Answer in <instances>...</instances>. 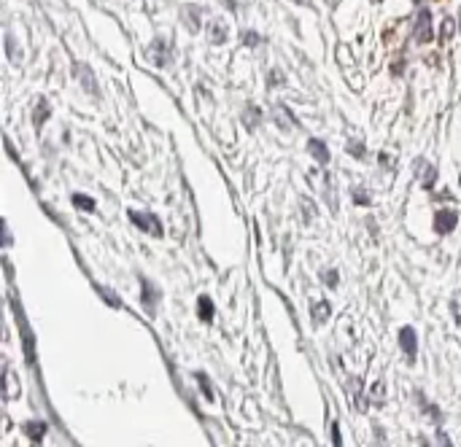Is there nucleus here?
Listing matches in <instances>:
<instances>
[{"instance_id": "f257e3e1", "label": "nucleus", "mask_w": 461, "mask_h": 447, "mask_svg": "<svg viewBox=\"0 0 461 447\" xmlns=\"http://www.w3.org/2000/svg\"><path fill=\"white\" fill-rule=\"evenodd\" d=\"M127 218H130L140 232L154 234V237H162V224H159V218L154 216V213H146V210H127Z\"/></svg>"}, {"instance_id": "cd10ccee", "label": "nucleus", "mask_w": 461, "mask_h": 447, "mask_svg": "<svg viewBox=\"0 0 461 447\" xmlns=\"http://www.w3.org/2000/svg\"><path fill=\"white\" fill-rule=\"evenodd\" d=\"M332 436H335V445H340V429H338V426H332Z\"/></svg>"}, {"instance_id": "39448f33", "label": "nucleus", "mask_w": 461, "mask_h": 447, "mask_svg": "<svg viewBox=\"0 0 461 447\" xmlns=\"http://www.w3.org/2000/svg\"><path fill=\"white\" fill-rule=\"evenodd\" d=\"M400 345H402V351H405V355H407V361L413 364L415 353H418V334H415L413 326H405L400 332Z\"/></svg>"}, {"instance_id": "2f4dec72", "label": "nucleus", "mask_w": 461, "mask_h": 447, "mask_svg": "<svg viewBox=\"0 0 461 447\" xmlns=\"http://www.w3.org/2000/svg\"><path fill=\"white\" fill-rule=\"evenodd\" d=\"M459 184H461V178H459Z\"/></svg>"}, {"instance_id": "a211bd4d", "label": "nucleus", "mask_w": 461, "mask_h": 447, "mask_svg": "<svg viewBox=\"0 0 461 447\" xmlns=\"http://www.w3.org/2000/svg\"><path fill=\"white\" fill-rule=\"evenodd\" d=\"M184 16H186V25H189V30H200V11L197 8H186L184 11Z\"/></svg>"}, {"instance_id": "f3484780", "label": "nucleus", "mask_w": 461, "mask_h": 447, "mask_svg": "<svg viewBox=\"0 0 461 447\" xmlns=\"http://www.w3.org/2000/svg\"><path fill=\"white\" fill-rule=\"evenodd\" d=\"M200 321H205V324H211L214 321V302L208 299V296H200Z\"/></svg>"}, {"instance_id": "393cba45", "label": "nucleus", "mask_w": 461, "mask_h": 447, "mask_svg": "<svg viewBox=\"0 0 461 447\" xmlns=\"http://www.w3.org/2000/svg\"><path fill=\"white\" fill-rule=\"evenodd\" d=\"M453 315H456V324L461 326V296L453 299Z\"/></svg>"}, {"instance_id": "b1692460", "label": "nucleus", "mask_w": 461, "mask_h": 447, "mask_svg": "<svg viewBox=\"0 0 461 447\" xmlns=\"http://www.w3.org/2000/svg\"><path fill=\"white\" fill-rule=\"evenodd\" d=\"M321 278L329 283V289H338V272H321Z\"/></svg>"}, {"instance_id": "1a4fd4ad", "label": "nucleus", "mask_w": 461, "mask_h": 447, "mask_svg": "<svg viewBox=\"0 0 461 447\" xmlns=\"http://www.w3.org/2000/svg\"><path fill=\"white\" fill-rule=\"evenodd\" d=\"M47 429L49 426L44 420H25V423H22V432L30 436V442H41V439L47 436Z\"/></svg>"}, {"instance_id": "6ab92c4d", "label": "nucleus", "mask_w": 461, "mask_h": 447, "mask_svg": "<svg viewBox=\"0 0 461 447\" xmlns=\"http://www.w3.org/2000/svg\"><path fill=\"white\" fill-rule=\"evenodd\" d=\"M195 380L200 383L202 396H205V399H214V391H211V383H208V377H205V372H195Z\"/></svg>"}, {"instance_id": "f03ea898", "label": "nucleus", "mask_w": 461, "mask_h": 447, "mask_svg": "<svg viewBox=\"0 0 461 447\" xmlns=\"http://www.w3.org/2000/svg\"><path fill=\"white\" fill-rule=\"evenodd\" d=\"M431 38H434V30H431V11L429 8H421V11H418V19H415L413 41L415 44H429Z\"/></svg>"}, {"instance_id": "c756f323", "label": "nucleus", "mask_w": 461, "mask_h": 447, "mask_svg": "<svg viewBox=\"0 0 461 447\" xmlns=\"http://www.w3.org/2000/svg\"><path fill=\"white\" fill-rule=\"evenodd\" d=\"M329 3H332V6H335V3H338V0H329Z\"/></svg>"}, {"instance_id": "7ed1b4c3", "label": "nucleus", "mask_w": 461, "mask_h": 447, "mask_svg": "<svg viewBox=\"0 0 461 447\" xmlns=\"http://www.w3.org/2000/svg\"><path fill=\"white\" fill-rule=\"evenodd\" d=\"M456 221H459V213L453 210V208H443V210H437L434 213V232L437 234H450V232L456 229Z\"/></svg>"}, {"instance_id": "c85d7f7f", "label": "nucleus", "mask_w": 461, "mask_h": 447, "mask_svg": "<svg viewBox=\"0 0 461 447\" xmlns=\"http://www.w3.org/2000/svg\"><path fill=\"white\" fill-rule=\"evenodd\" d=\"M294 3H300V6H307V0H294Z\"/></svg>"}, {"instance_id": "4be33fe9", "label": "nucleus", "mask_w": 461, "mask_h": 447, "mask_svg": "<svg viewBox=\"0 0 461 447\" xmlns=\"http://www.w3.org/2000/svg\"><path fill=\"white\" fill-rule=\"evenodd\" d=\"M354 202L356 205H372V200H369V194L364 189H354Z\"/></svg>"}, {"instance_id": "9d476101", "label": "nucleus", "mask_w": 461, "mask_h": 447, "mask_svg": "<svg viewBox=\"0 0 461 447\" xmlns=\"http://www.w3.org/2000/svg\"><path fill=\"white\" fill-rule=\"evenodd\" d=\"M208 38H211V44H216V46H221V44L227 41V27H224L221 19H214V22L208 25Z\"/></svg>"}, {"instance_id": "ddd939ff", "label": "nucleus", "mask_w": 461, "mask_h": 447, "mask_svg": "<svg viewBox=\"0 0 461 447\" xmlns=\"http://www.w3.org/2000/svg\"><path fill=\"white\" fill-rule=\"evenodd\" d=\"M310 313H313V324H316V326H321L324 321H329V315H332V310H329V302H316Z\"/></svg>"}, {"instance_id": "412c9836", "label": "nucleus", "mask_w": 461, "mask_h": 447, "mask_svg": "<svg viewBox=\"0 0 461 447\" xmlns=\"http://www.w3.org/2000/svg\"><path fill=\"white\" fill-rule=\"evenodd\" d=\"M348 151H351L356 159H364V154H367V151H364V146H362L359 140H351V143H348Z\"/></svg>"}, {"instance_id": "f8f14e48", "label": "nucleus", "mask_w": 461, "mask_h": 447, "mask_svg": "<svg viewBox=\"0 0 461 447\" xmlns=\"http://www.w3.org/2000/svg\"><path fill=\"white\" fill-rule=\"evenodd\" d=\"M418 168H421V186H424V189H431L434 181H437V168H431L426 162H418Z\"/></svg>"}, {"instance_id": "dca6fc26", "label": "nucleus", "mask_w": 461, "mask_h": 447, "mask_svg": "<svg viewBox=\"0 0 461 447\" xmlns=\"http://www.w3.org/2000/svg\"><path fill=\"white\" fill-rule=\"evenodd\" d=\"M70 202L76 205L78 210H87V213H92V210H94V200L90 197V194H73Z\"/></svg>"}, {"instance_id": "2eb2a0df", "label": "nucleus", "mask_w": 461, "mask_h": 447, "mask_svg": "<svg viewBox=\"0 0 461 447\" xmlns=\"http://www.w3.org/2000/svg\"><path fill=\"white\" fill-rule=\"evenodd\" d=\"M49 113H51V106H49L47 100H41V103H38V108H35V116H32V122H35V130H41V124L49 119Z\"/></svg>"}, {"instance_id": "6e6552de", "label": "nucleus", "mask_w": 461, "mask_h": 447, "mask_svg": "<svg viewBox=\"0 0 461 447\" xmlns=\"http://www.w3.org/2000/svg\"><path fill=\"white\" fill-rule=\"evenodd\" d=\"M307 151H310V156L319 162V165H329V149L324 146V140H319V138H310L307 140Z\"/></svg>"}, {"instance_id": "0eeeda50", "label": "nucleus", "mask_w": 461, "mask_h": 447, "mask_svg": "<svg viewBox=\"0 0 461 447\" xmlns=\"http://www.w3.org/2000/svg\"><path fill=\"white\" fill-rule=\"evenodd\" d=\"M149 57L156 68H165L170 62V49H168V41H162V38H156L152 41V46H149Z\"/></svg>"}, {"instance_id": "423d86ee", "label": "nucleus", "mask_w": 461, "mask_h": 447, "mask_svg": "<svg viewBox=\"0 0 461 447\" xmlns=\"http://www.w3.org/2000/svg\"><path fill=\"white\" fill-rule=\"evenodd\" d=\"M76 78L81 81V87L87 89V92L92 94V97H100V87H97V81H94V73L90 65H76Z\"/></svg>"}, {"instance_id": "bb28decb", "label": "nucleus", "mask_w": 461, "mask_h": 447, "mask_svg": "<svg viewBox=\"0 0 461 447\" xmlns=\"http://www.w3.org/2000/svg\"><path fill=\"white\" fill-rule=\"evenodd\" d=\"M372 394H375V399L378 401L383 399V383H375V386H372Z\"/></svg>"}, {"instance_id": "9b49d317", "label": "nucleus", "mask_w": 461, "mask_h": 447, "mask_svg": "<svg viewBox=\"0 0 461 447\" xmlns=\"http://www.w3.org/2000/svg\"><path fill=\"white\" fill-rule=\"evenodd\" d=\"M276 124L278 127H281V130H283V132H286V130H289V127H297V119H294L292 116V111L286 108V106H278L276 108Z\"/></svg>"}, {"instance_id": "4468645a", "label": "nucleus", "mask_w": 461, "mask_h": 447, "mask_svg": "<svg viewBox=\"0 0 461 447\" xmlns=\"http://www.w3.org/2000/svg\"><path fill=\"white\" fill-rule=\"evenodd\" d=\"M262 122V111L257 106H248L246 113H243V124H246L248 130H257V124Z\"/></svg>"}, {"instance_id": "a878e982", "label": "nucleus", "mask_w": 461, "mask_h": 447, "mask_svg": "<svg viewBox=\"0 0 461 447\" xmlns=\"http://www.w3.org/2000/svg\"><path fill=\"white\" fill-rule=\"evenodd\" d=\"M246 44L248 46H257V44H262V38L257 32H246Z\"/></svg>"}, {"instance_id": "7c9ffc66", "label": "nucleus", "mask_w": 461, "mask_h": 447, "mask_svg": "<svg viewBox=\"0 0 461 447\" xmlns=\"http://www.w3.org/2000/svg\"><path fill=\"white\" fill-rule=\"evenodd\" d=\"M372 3H383V0H372Z\"/></svg>"}, {"instance_id": "20e7f679", "label": "nucleus", "mask_w": 461, "mask_h": 447, "mask_svg": "<svg viewBox=\"0 0 461 447\" xmlns=\"http://www.w3.org/2000/svg\"><path fill=\"white\" fill-rule=\"evenodd\" d=\"M140 286H143L140 302H143L146 313H149V315L154 318V315H156V308H159V296H162V294H159V289H156V286H154L149 278H140Z\"/></svg>"}, {"instance_id": "5701e85b", "label": "nucleus", "mask_w": 461, "mask_h": 447, "mask_svg": "<svg viewBox=\"0 0 461 447\" xmlns=\"http://www.w3.org/2000/svg\"><path fill=\"white\" fill-rule=\"evenodd\" d=\"M453 27H456V25H453V19H445V22H443V32H440V41H443V44H445L448 38H450Z\"/></svg>"}, {"instance_id": "aec40b11", "label": "nucleus", "mask_w": 461, "mask_h": 447, "mask_svg": "<svg viewBox=\"0 0 461 447\" xmlns=\"http://www.w3.org/2000/svg\"><path fill=\"white\" fill-rule=\"evenodd\" d=\"M97 291L103 294V299H106V302H111V308H122V299H119V296H116V294L113 291H106V289H103V286H97Z\"/></svg>"}]
</instances>
